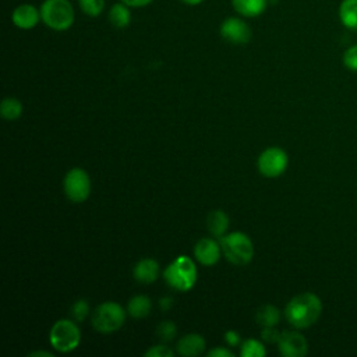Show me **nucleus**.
<instances>
[{"label":"nucleus","instance_id":"nucleus-34","mask_svg":"<svg viewBox=\"0 0 357 357\" xmlns=\"http://www.w3.org/2000/svg\"><path fill=\"white\" fill-rule=\"evenodd\" d=\"M180 1H183V3H185V4H188V6H197V4L202 3L204 0H180Z\"/></svg>","mask_w":357,"mask_h":357},{"label":"nucleus","instance_id":"nucleus-25","mask_svg":"<svg viewBox=\"0 0 357 357\" xmlns=\"http://www.w3.org/2000/svg\"><path fill=\"white\" fill-rule=\"evenodd\" d=\"M71 315L75 322H82L89 315V304L86 300L79 298L71 307Z\"/></svg>","mask_w":357,"mask_h":357},{"label":"nucleus","instance_id":"nucleus-22","mask_svg":"<svg viewBox=\"0 0 357 357\" xmlns=\"http://www.w3.org/2000/svg\"><path fill=\"white\" fill-rule=\"evenodd\" d=\"M240 354L241 357H264L266 354V349L262 342L257 339H247L241 343Z\"/></svg>","mask_w":357,"mask_h":357},{"label":"nucleus","instance_id":"nucleus-23","mask_svg":"<svg viewBox=\"0 0 357 357\" xmlns=\"http://www.w3.org/2000/svg\"><path fill=\"white\" fill-rule=\"evenodd\" d=\"M79 8L89 17H98L105 8V0H78Z\"/></svg>","mask_w":357,"mask_h":357},{"label":"nucleus","instance_id":"nucleus-26","mask_svg":"<svg viewBox=\"0 0 357 357\" xmlns=\"http://www.w3.org/2000/svg\"><path fill=\"white\" fill-rule=\"evenodd\" d=\"M343 64L347 70L357 71V45H353L344 50Z\"/></svg>","mask_w":357,"mask_h":357},{"label":"nucleus","instance_id":"nucleus-16","mask_svg":"<svg viewBox=\"0 0 357 357\" xmlns=\"http://www.w3.org/2000/svg\"><path fill=\"white\" fill-rule=\"evenodd\" d=\"M206 227H208V231L212 236L220 238L222 236L226 234V231L229 229V216H227V213L222 209L212 211L206 218Z\"/></svg>","mask_w":357,"mask_h":357},{"label":"nucleus","instance_id":"nucleus-32","mask_svg":"<svg viewBox=\"0 0 357 357\" xmlns=\"http://www.w3.org/2000/svg\"><path fill=\"white\" fill-rule=\"evenodd\" d=\"M159 305H160L162 310L166 311V310H169L173 305V298L172 297H163V298H160Z\"/></svg>","mask_w":357,"mask_h":357},{"label":"nucleus","instance_id":"nucleus-28","mask_svg":"<svg viewBox=\"0 0 357 357\" xmlns=\"http://www.w3.org/2000/svg\"><path fill=\"white\" fill-rule=\"evenodd\" d=\"M280 332L275 326H265L261 332V337L266 343H278L280 339Z\"/></svg>","mask_w":357,"mask_h":357},{"label":"nucleus","instance_id":"nucleus-17","mask_svg":"<svg viewBox=\"0 0 357 357\" xmlns=\"http://www.w3.org/2000/svg\"><path fill=\"white\" fill-rule=\"evenodd\" d=\"M151 310H152V301L145 294H138L128 300L127 314L132 318H137V319L145 318L149 315Z\"/></svg>","mask_w":357,"mask_h":357},{"label":"nucleus","instance_id":"nucleus-7","mask_svg":"<svg viewBox=\"0 0 357 357\" xmlns=\"http://www.w3.org/2000/svg\"><path fill=\"white\" fill-rule=\"evenodd\" d=\"M63 190L66 197L74 202H84L91 194V178L89 174L81 167H73L67 172L63 180Z\"/></svg>","mask_w":357,"mask_h":357},{"label":"nucleus","instance_id":"nucleus-3","mask_svg":"<svg viewBox=\"0 0 357 357\" xmlns=\"http://www.w3.org/2000/svg\"><path fill=\"white\" fill-rule=\"evenodd\" d=\"M223 255L234 265L243 266L251 262L254 257V244L243 231L226 233L219 238Z\"/></svg>","mask_w":357,"mask_h":357},{"label":"nucleus","instance_id":"nucleus-8","mask_svg":"<svg viewBox=\"0 0 357 357\" xmlns=\"http://www.w3.org/2000/svg\"><path fill=\"white\" fill-rule=\"evenodd\" d=\"M287 165H289L287 153L278 146H271L262 151L257 162L259 173L268 178H275L283 174L284 170L287 169Z\"/></svg>","mask_w":357,"mask_h":357},{"label":"nucleus","instance_id":"nucleus-14","mask_svg":"<svg viewBox=\"0 0 357 357\" xmlns=\"http://www.w3.org/2000/svg\"><path fill=\"white\" fill-rule=\"evenodd\" d=\"M132 275L138 283H142V284L153 283L159 275V264L153 258H142L134 266Z\"/></svg>","mask_w":357,"mask_h":357},{"label":"nucleus","instance_id":"nucleus-13","mask_svg":"<svg viewBox=\"0 0 357 357\" xmlns=\"http://www.w3.org/2000/svg\"><path fill=\"white\" fill-rule=\"evenodd\" d=\"M206 342L199 333H187L178 339L176 350L183 357H195L204 353Z\"/></svg>","mask_w":357,"mask_h":357},{"label":"nucleus","instance_id":"nucleus-11","mask_svg":"<svg viewBox=\"0 0 357 357\" xmlns=\"http://www.w3.org/2000/svg\"><path fill=\"white\" fill-rule=\"evenodd\" d=\"M222 252L223 251H222L220 243L213 238H209V237H204V238L198 240L194 247L195 259L205 266L215 265L220 259Z\"/></svg>","mask_w":357,"mask_h":357},{"label":"nucleus","instance_id":"nucleus-9","mask_svg":"<svg viewBox=\"0 0 357 357\" xmlns=\"http://www.w3.org/2000/svg\"><path fill=\"white\" fill-rule=\"evenodd\" d=\"M220 36L233 43V45H244L251 39V29L247 22L238 17L226 18L219 28Z\"/></svg>","mask_w":357,"mask_h":357},{"label":"nucleus","instance_id":"nucleus-10","mask_svg":"<svg viewBox=\"0 0 357 357\" xmlns=\"http://www.w3.org/2000/svg\"><path fill=\"white\" fill-rule=\"evenodd\" d=\"M278 349L284 357H304L308 351V342L297 331H284L278 342Z\"/></svg>","mask_w":357,"mask_h":357},{"label":"nucleus","instance_id":"nucleus-18","mask_svg":"<svg viewBox=\"0 0 357 357\" xmlns=\"http://www.w3.org/2000/svg\"><path fill=\"white\" fill-rule=\"evenodd\" d=\"M109 22L117 29L127 28L131 22L130 7L123 1L113 4L112 8L109 10Z\"/></svg>","mask_w":357,"mask_h":357},{"label":"nucleus","instance_id":"nucleus-29","mask_svg":"<svg viewBox=\"0 0 357 357\" xmlns=\"http://www.w3.org/2000/svg\"><path fill=\"white\" fill-rule=\"evenodd\" d=\"M225 340L229 346H238L241 343V337L237 331H227L225 333Z\"/></svg>","mask_w":357,"mask_h":357},{"label":"nucleus","instance_id":"nucleus-20","mask_svg":"<svg viewBox=\"0 0 357 357\" xmlns=\"http://www.w3.org/2000/svg\"><path fill=\"white\" fill-rule=\"evenodd\" d=\"M255 319L261 326H275L280 319L279 310L272 304H265L257 310Z\"/></svg>","mask_w":357,"mask_h":357},{"label":"nucleus","instance_id":"nucleus-2","mask_svg":"<svg viewBox=\"0 0 357 357\" xmlns=\"http://www.w3.org/2000/svg\"><path fill=\"white\" fill-rule=\"evenodd\" d=\"M197 266L194 261L187 255L176 257L163 271L166 283L178 291H188L197 282Z\"/></svg>","mask_w":357,"mask_h":357},{"label":"nucleus","instance_id":"nucleus-5","mask_svg":"<svg viewBox=\"0 0 357 357\" xmlns=\"http://www.w3.org/2000/svg\"><path fill=\"white\" fill-rule=\"evenodd\" d=\"M127 312L116 301H105L92 312V326L100 333H112L119 331L126 321Z\"/></svg>","mask_w":357,"mask_h":357},{"label":"nucleus","instance_id":"nucleus-1","mask_svg":"<svg viewBox=\"0 0 357 357\" xmlns=\"http://www.w3.org/2000/svg\"><path fill=\"white\" fill-rule=\"evenodd\" d=\"M322 312L321 298L311 291L294 296L284 308L286 321L296 329H305L312 326Z\"/></svg>","mask_w":357,"mask_h":357},{"label":"nucleus","instance_id":"nucleus-27","mask_svg":"<svg viewBox=\"0 0 357 357\" xmlns=\"http://www.w3.org/2000/svg\"><path fill=\"white\" fill-rule=\"evenodd\" d=\"M144 354L148 357H173L174 351L165 344H158V346H152Z\"/></svg>","mask_w":357,"mask_h":357},{"label":"nucleus","instance_id":"nucleus-12","mask_svg":"<svg viewBox=\"0 0 357 357\" xmlns=\"http://www.w3.org/2000/svg\"><path fill=\"white\" fill-rule=\"evenodd\" d=\"M13 24L20 29H32L38 25L40 18V10H38L33 4L24 3L14 8L11 14Z\"/></svg>","mask_w":357,"mask_h":357},{"label":"nucleus","instance_id":"nucleus-4","mask_svg":"<svg viewBox=\"0 0 357 357\" xmlns=\"http://www.w3.org/2000/svg\"><path fill=\"white\" fill-rule=\"evenodd\" d=\"M39 10L45 25L53 31H67L74 24L75 13L68 0H45Z\"/></svg>","mask_w":357,"mask_h":357},{"label":"nucleus","instance_id":"nucleus-6","mask_svg":"<svg viewBox=\"0 0 357 357\" xmlns=\"http://www.w3.org/2000/svg\"><path fill=\"white\" fill-rule=\"evenodd\" d=\"M49 342L53 349L60 353H70L79 346L81 331L75 321L59 319L49 332Z\"/></svg>","mask_w":357,"mask_h":357},{"label":"nucleus","instance_id":"nucleus-31","mask_svg":"<svg viewBox=\"0 0 357 357\" xmlns=\"http://www.w3.org/2000/svg\"><path fill=\"white\" fill-rule=\"evenodd\" d=\"M124 4H127L128 7H134V8H139V7H145L149 3H152L153 0H120Z\"/></svg>","mask_w":357,"mask_h":357},{"label":"nucleus","instance_id":"nucleus-15","mask_svg":"<svg viewBox=\"0 0 357 357\" xmlns=\"http://www.w3.org/2000/svg\"><path fill=\"white\" fill-rule=\"evenodd\" d=\"M269 0H231L233 8L243 17L254 18L261 15L266 7Z\"/></svg>","mask_w":357,"mask_h":357},{"label":"nucleus","instance_id":"nucleus-24","mask_svg":"<svg viewBox=\"0 0 357 357\" xmlns=\"http://www.w3.org/2000/svg\"><path fill=\"white\" fill-rule=\"evenodd\" d=\"M156 333H158V337L163 342H170L176 337L177 335V326L173 321H163L158 325L156 328Z\"/></svg>","mask_w":357,"mask_h":357},{"label":"nucleus","instance_id":"nucleus-21","mask_svg":"<svg viewBox=\"0 0 357 357\" xmlns=\"http://www.w3.org/2000/svg\"><path fill=\"white\" fill-rule=\"evenodd\" d=\"M0 114L6 120H17L22 114V103L13 96L4 98L0 105Z\"/></svg>","mask_w":357,"mask_h":357},{"label":"nucleus","instance_id":"nucleus-33","mask_svg":"<svg viewBox=\"0 0 357 357\" xmlns=\"http://www.w3.org/2000/svg\"><path fill=\"white\" fill-rule=\"evenodd\" d=\"M29 357H36V356H47V357H52L53 353L50 351H46V350H36V351H32L28 354Z\"/></svg>","mask_w":357,"mask_h":357},{"label":"nucleus","instance_id":"nucleus-19","mask_svg":"<svg viewBox=\"0 0 357 357\" xmlns=\"http://www.w3.org/2000/svg\"><path fill=\"white\" fill-rule=\"evenodd\" d=\"M339 20L350 31H357V0H342Z\"/></svg>","mask_w":357,"mask_h":357},{"label":"nucleus","instance_id":"nucleus-30","mask_svg":"<svg viewBox=\"0 0 357 357\" xmlns=\"http://www.w3.org/2000/svg\"><path fill=\"white\" fill-rule=\"evenodd\" d=\"M208 357H231L233 353L226 347H215L206 353Z\"/></svg>","mask_w":357,"mask_h":357}]
</instances>
